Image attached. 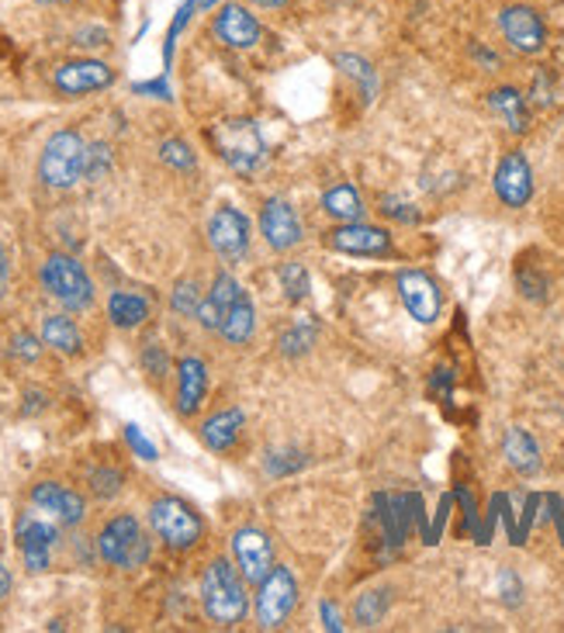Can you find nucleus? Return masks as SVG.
Wrapping results in <instances>:
<instances>
[{"mask_svg":"<svg viewBox=\"0 0 564 633\" xmlns=\"http://www.w3.org/2000/svg\"><path fill=\"white\" fill-rule=\"evenodd\" d=\"M498 585H503V599H506L509 606H516V602H519V592H523V588H519V578H516L513 572H503V575H498Z\"/></svg>","mask_w":564,"mask_h":633,"instance_id":"79ce46f5","label":"nucleus"},{"mask_svg":"<svg viewBox=\"0 0 564 633\" xmlns=\"http://www.w3.org/2000/svg\"><path fill=\"white\" fill-rule=\"evenodd\" d=\"M215 4V0H194V8H202V11H208Z\"/></svg>","mask_w":564,"mask_h":633,"instance_id":"8fccbe9b","label":"nucleus"},{"mask_svg":"<svg viewBox=\"0 0 564 633\" xmlns=\"http://www.w3.org/2000/svg\"><path fill=\"white\" fill-rule=\"evenodd\" d=\"M97 551L115 567H142L153 554V543L142 533L136 516H115L97 537Z\"/></svg>","mask_w":564,"mask_h":633,"instance_id":"39448f33","label":"nucleus"},{"mask_svg":"<svg viewBox=\"0 0 564 633\" xmlns=\"http://www.w3.org/2000/svg\"><path fill=\"white\" fill-rule=\"evenodd\" d=\"M38 350H42V346H38V339L32 336V333H18L14 339H11V354L18 357V360H38Z\"/></svg>","mask_w":564,"mask_h":633,"instance_id":"4c0bfd02","label":"nucleus"},{"mask_svg":"<svg viewBox=\"0 0 564 633\" xmlns=\"http://www.w3.org/2000/svg\"><path fill=\"white\" fill-rule=\"evenodd\" d=\"M471 53H474V59H482L485 62V67H498V56L495 53H488V49H482V46H471Z\"/></svg>","mask_w":564,"mask_h":633,"instance_id":"c03bdc74","label":"nucleus"},{"mask_svg":"<svg viewBox=\"0 0 564 633\" xmlns=\"http://www.w3.org/2000/svg\"><path fill=\"white\" fill-rule=\"evenodd\" d=\"M498 28H503V38L519 56H537L548 46V25L530 4H509L498 11Z\"/></svg>","mask_w":564,"mask_h":633,"instance_id":"6e6552de","label":"nucleus"},{"mask_svg":"<svg viewBox=\"0 0 564 633\" xmlns=\"http://www.w3.org/2000/svg\"><path fill=\"white\" fill-rule=\"evenodd\" d=\"M250 4H256V8H264V11H277V8H288L291 0H250Z\"/></svg>","mask_w":564,"mask_h":633,"instance_id":"a18cd8bd","label":"nucleus"},{"mask_svg":"<svg viewBox=\"0 0 564 633\" xmlns=\"http://www.w3.org/2000/svg\"><path fill=\"white\" fill-rule=\"evenodd\" d=\"M322 208L325 215L339 218V222H360L364 218V198L354 184H336L322 194Z\"/></svg>","mask_w":564,"mask_h":633,"instance_id":"5701e85b","label":"nucleus"},{"mask_svg":"<svg viewBox=\"0 0 564 633\" xmlns=\"http://www.w3.org/2000/svg\"><path fill=\"white\" fill-rule=\"evenodd\" d=\"M83 163H87V142L80 139V133H56L46 142V149H42L38 177L42 184L67 191L83 177Z\"/></svg>","mask_w":564,"mask_h":633,"instance_id":"7ed1b4c3","label":"nucleus"},{"mask_svg":"<svg viewBox=\"0 0 564 633\" xmlns=\"http://www.w3.org/2000/svg\"><path fill=\"white\" fill-rule=\"evenodd\" d=\"M277 277H280V288H285V295H288L291 301H301V298L309 295V288H312L306 264H285Z\"/></svg>","mask_w":564,"mask_h":633,"instance_id":"c756f323","label":"nucleus"},{"mask_svg":"<svg viewBox=\"0 0 564 633\" xmlns=\"http://www.w3.org/2000/svg\"><path fill=\"white\" fill-rule=\"evenodd\" d=\"M53 543H56V527H49L46 519H38L35 513H25L18 519V548L25 554L28 572H46Z\"/></svg>","mask_w":564,"mask_h":633,"instance_id":"dca6fc26","label":"nucleus"},{"mask_svg":"<svg viewBox=\"0 0 564 633\" xmlns=\"http://www.w3.org/2000/svg\"><path fill=\"white\" fill-rule=\"evenodd\" d=\"M53 83L59 94L80 97V94H94V91H104V87H112L115 70L101 59H73V62H62L53 73Z\"/></svg>","mask_w":564,"mask_h":633,"instance_id":"9b49d317","label":"nucleus"},{"mask_svg":"<svg viewBox=\"0 0 564 633\" xmlns=\"http://www.w3.org/2000/svg\"><path fill=\"white\" fill-rule=\"evenodd\" d=\"M107 315L118 325V330H136L149 319V301L136 291H115L107 301Z\"/></svg>","mask_w":564,"mask_h":633,"instance_id":"b1692460","label":"nucleus"},{"mask_svg":"<svg viewBox=\"0 0 564 633\" xmlns=\"http://www.w3.org/2000/svg\"><path fill=\"white\" fill-rule=\"evenodd\" d=\"M170 304H173V312L177 315H198V309H202V291H198V284L194 280H181L177 288H173V298H170Z\"/></svg>","mask_w":564,"mask_h":633,"instance_id":"7c9ffc66","label":"nucleus"},{"mask_svg":"<svg viewBox=\"0 0 564 633\" xmlns=\"http://www.w3.org/2000/svg\"><path fill=\"white\" fill-rule=\"evenodd\" d=\"M381 205H384V215L399 218V222H408V226H416V222H419V211L412 208V205H405V202H399V198H384Z\"/></svg>","mask_w":564,"mask_h":633,"instance_id":"ea45409f","label":"nucleus"},{"mask_svg":"<svg viewBox=\"0 0 564 633\" xmlns=\"http://www.w3.org/2000/svg\"><path fill=\"white\" fill-rule=\"evenodd\" d=\"M125 440H128V447H133V450L142 457V461H157V457H160V453H157V447L149 444L146 436L139 433V426H133V423L125 426Z\"/></svg>","mask_w":564,"mask_h":633,"instance_id":"e433bc0d","label":"nucleus"},{"mask_svg":"<svg viewBox=\"0 0 564 633\" xmlns=\"http://www.w3.org/2000/svg\"><path fill=\"white\" fill-rule=\"evenodd\" d=\"M11 592V575L4 572V567H0V599H4Z\"/></svg>","mask_w":564,"mask_h":633,"instance_id":"de8ad7c7","label":"nucleus"},{"mask_svg":"<svg viewBox=\"0 0 564 633\" xmlns=\"http://www.w3.org/2000/svg\"><path fill=\"white\" fill-rule=\"evenodd\" d=\"M336 67L346 73V77H354L357 83H360V94H364V101H375V94H378V70L367 62L364 56H354V53H339L336 56Z\"/></svg>","mask_w":564,"mask_h":633,"instance_id":"cd10ccee","label":"nucleus"},{"mask_svg":"<svg viewBox=\"0 0 564 633\" xmlns=\"http://www.w3.org/2000/svg\"><path fill=\"white\" fill-rule=\"evenodd\" d=\"M42 4H67V0H42Z\"/></svg>","mask_w":564,"mask_h":633,"instance_id":"3c124183","label":"nucleus"},{"mask_svg":"<svg viewBox=\"0 0 564 633\" xmlns=\"http://www.w3.org/2000/svg\"><path fill=\"white\" fill-rule=\"evenodd\" d=\"M122 485H125V477L115 468H94L91 471V492L97 498H115L122 492Z\"/></svg>","mask_w":564,"mask_h":633,"instance_id":"2f4dec72","label":"nucleus"},{"mask_svg":"<svg viewBox=\"0 0 564 633\" xmlns=\"http://www.w3.org/2000/svg\"><path fill=\"white\" fill-rule=\"evenodd\" d=\"M160 160L173 170H194V152L184 139H166L160 146Z\"/></svg>","mask_w":564,"mask_h":633,"instance_id":"473e14b6","label":"nucleus"},{"mask_svg":"<svg viewBox=\"0 0 564 633\" xmlns=\"http://www.w3.org/2000/svg\"><path fill=\"white\" fill-rule=\"evenodd\" d=\"M32 506L38 513H46L59 522H67V527H77V522L87 516V502L83 495L70 492V488H62L56 482H42L32 488Z\"/></svg>","mask_w":564,"mask_h":633,"instance_id":"f3484780","label":"nucleus"},{"mask_svg":"<svg viewBox=\"0 0 564 633\" xmlns=\"http://www.w3.org/2000/svg\"><path fill=\"white\" fill-rule=\"evenodd\" d=\"M298 606V582L291 567L274 564L264 582H256V623L264 630L285 626L291 609Z\"/></svg>","mask_w":564,"mask_h":633,"instance_id":"0eeeda50","label":"nucleus"},{"mask_svg":"<svg viewBox=\"0 0 564 633\" xmlns=\"http://www.w3.org/2000/svg\"><path fill=\"white\" fill-rule=\"evenodd\" d=\"M232 554H235V564H240V572L246 582H264L274 567V543L264 530H240L232 537Z\"/></svg>","mask_w":564,"mask_h":633,"instance_id":"2eb2a0df","label":"nucleus"},{"mask_svg":"<svg viewBox=\"0 0 564 633\" xmlns=\"http://www.w3.org/2000/svg\"><path fill=\"white\" fill-rule=\"evenodd\" d=\"M215 38L229 49H253L260 42V21L243 4H226L215 14Z\"/></svg>","mask_w":564,"mask_h":633,"instance_id":"a211bd4d","label":"nucleus"},{"mask_svg":"<svg viewBox=\"0 0 564 633\" xmlns=\"http://www.w3.org/2000/svg\"><path fill=\"white\" fill-rule=\"evenodd\" d=\"M253 330H256V312H253V301H250L246 291H243L240 301H235L232 309L226 312L219 333H222L232 346H243V343L253 339Z\"/></svg>","mask_w":564,"mask_h":633,"instance_id":"393cba45","label":"nucleus"},{"mask_svg":"<svg viewBox=\"0 0 564 633\" xmlns=\"http://www.w3.org/2000/svg\"><path fill=\"white\" fill-rule=\"evenodd\" d=\"M177 412L181 416H194L205 402V391H208V367L198 357H184L177 367Z\"/></svg>","mask_w":564,"mask_h":633,"instance_id":"aec40b11","label":"nucleus"},{"mask_svg":"<svg viewBox=\"0 0 564 633\" xmlns=\"http://www.w3.org/2000/svg\"><path fill=\"white\" fill-rule=\"evenodd\" d=\"M492 187L506 208H523L533 198V170L523 152H506V157L498 160Z\"/></svg>","mask_w":564,"mask_h":633,"instance_id":"f8f14e48","label":"nucleus"},{"mask_svg":"<svg viewBox=\"0 0 564 633\" xmlns=\"http://www.w3.org/2000/svg\"><path fill=\"white\" fill-rule=\"evenodd\" d=\"M384 609H388V592H367L357 602V620L364 626H375L384 617Z\"/></svg>","mask_w":564,"mask_h":633,"instance_id":"f704fd0d","label":"nucleus"},{"mask_svg":"<svg viewBox=\"0 0 564 633\" xmlns=\"http://www.w3.org/2000/svg\"><path fill=\"white\" fill-rule=\"evenodd\" d=\"M202 606H205L208 620L219 623V626L243 623L246 609H250V599H246L243 578L235 575V567L226 557L208 564V572L202 578Z\"/></svg>","mask_w":564,"mask_h":633,"instance_id":"f257e3e1","label":"nucleus"},{"mask_svg":"<svg viewBox=\"0 0 564 633\" xmlns=\"http://www.w3.org/2000/svg\"><path fill=\"white\" fill-rule=\"evenodd\" d=\"M488 107L506 122V128L513 136H523L530 128V107H527V97L516 91V87H495L488 94Z\"/></svg>","mask_w":564,"mask_h":633,"instance_id":"412c9836","label":"nucleus"},{"mask_svg":"<svg viewBox=\"0 0 564 633\" xmlns=\"http://www.w3.org/2000/svg\"><path fill=\"white\" fill-rule=\"evenodd\" d=\"M42 284H46V291L59 304H67L70 312H83V309H91V304H94L91 277H87V271L67 253H53L46 264H42Z\"/></svg>","mask_w":564,"mask_h":633,"instance_id":"20e7f679","label":"nucleus"},{"mask_svg":"<svg viewBox=\"0 0 564 633\" xmlns=\"http://www.w3.org/2000/svg\"><path fill=\"white\" fill-rule=\"evenodd\" d=\"M149 522H153L157 537L173 551H191L205 533L198 513H194L187 502L173 498V495L157 498L153 506H149Z\"/></svg>","mask_w":564,"mask_h":633,"instance_id":"423d86ee","label":"nucleus"},{"mask_svg":"<svg viewBox=\"0 0 564 633\" xmlns=\"http://www.w3.org/2000/svg\"><path fill=\"white\" fill-rule=\"evenodd\" d=\"M315 339H319V325L315 322H298L295 330H288L285 336H280V354H285V357H301V354L312 350Z\"/></svg>","mask_w":564,"mask_h":633,"instance_id":"c85d7f7f","label":"nucleus"},{"mask_svg":"<svg viewBox=\"0 0 564 633\" xmlns=\"http://www.w3.org/2000/svg\"><path fill=\"white\" fill-rule=\"evenodd\" d=\"M243 429V412L240 408H229V412H219V416H211L205 426H202V440L211 447V450H229L235 444V436Z\"/></svg>","mask_w":564,"mask_h":633,"instance_id":"bb28decb","label":"nucleus"},{"mask_svg":"<svg viewBox=\"0 0 564 633\" xmlns=\"http://www.w3.org/2000/svg\"><path fill=\"white\" fill-rule=\"evenodd\" d=\"M325 243L346 256H388L392 253V235L378 226H364V222H343L339 229L325 232Z\"/></svg>","mask_w":564,"mask_h":633,"instance_id":"ddd939ff","label":"nucleus"},{"mask_svg":"<svg viewBox=\"0 0 564 633\" xmlns=\"http://www.w3.org/2000/svg\"><path fill=\"white\" fill-rule=\"evenodd\" d=\"M503 457L516 474H537L540 471V447L527 429H506L503 436Z\"/></svg>","mask_w":564,"mask_h":633,"instance_id":"4be33fe9","label":"nucleus"},{"mask_svg":"<svg viewBox=\"0 0 564 633\" xmlns=\"http://www.w3.org/2000/svg\"><path fill=\"white\" fill-rule=\"evenodd\" d=\"M107 166H112V149H107L104 142H94L87 146V163H83V177L87 181H101Z\"/></svg>","mask_w":564,"mask_h":633,"instance_id":"72a5a7b5","label":"nucleus"},{"mask_svg":"<svg viewBox=\"0 0 564 633\" xmlns=\"http://www.w3.org/2000/svg\"><path fill=\"white\" fill-rule=\"evenodd\" d=\"M4 288H8V253L0 246V295H4Z\"/></svg>","mask_w":564,"mask_h":633,"instance_id":"49530a36","label":"nucleus"},{"mask_svg":"<svg viewBox=\"0 0 564 633\" xmlns=\"http://www.w3.org/2000/svg\"><path fill=\"white\" fill-rule=\"evenodd\" d=\"M240 295H243V288H240V280H235L232 274H219L211 280V291H208V298H202V309H198V319L205 330H215L219 333L222 330V319H226V312L232 309L235 301H240Z\"/></svg>","mask_w":564,"mask_h":633,"instance_id":"6ab92c4d","label":"nucleus"},{"mask_svg":"<svg viewBox=\"0 0 564 633\" xmlns=\"http://www.w3.org/2000/svg\"><path fill=\"white\" fill-rule=\"evenodd\" d=\"M42 343L53 346L59 354H80L83 350V336L77 330V322L67 315H49L42 322Z\"/></svg>","mask_w":564,"mask_h":633,"instance_id":"a878e982","label":"nucleus"},{"mask_svg":"<svg viewBox=\"0 0 564 633\" xmlns=\"http://www.w3.org/2000/svg\"><path fill=\"white\" fill-rule=\"evenodd\" d=\"M142 364L149 367V375H157V378H163V375H166V354L160 350L157 343L149 346V350L142 354Z\"/></svg>","mask_w":564,"mask_h":633,"instance_id":"a19ab883","label":"nucleus"},{"mask_svg":"<svg viewBox=\"0 0 564 633\" xmlns=\"http://www.w3.org/2000/svg\"><path fill=\"white\" fill-rule=\"evenodd\" d=\"M554 77H551V70L548 67H540L537 73H533V83H530V101L537 104V107H551L554 104Z\"/></svg>","mask_w":564,"mask_h":633,"instance_id":"c9c22d12","label":"nucleus"},{"mask_svg":"<svg viewBox=\"0 0 564 633\" xmlns=\"http://www.w3.org/2000/svg\"><path fill=\"white\" fill-rule=\"evenodd\" d=\"M208 142L222 157V163H229L235 173H253L267 163V142L260 136V125L253 118L219 122L208 133Z\"/></svg>","mask_w":564,"mask_h":633,"instance_id":"f03ea898","label":"nucleus"},{"mask_svg":"<svg viewBox=\"0 0 564 633\" xmlns=\"http://www.w3.org/2000/svg\"><path fill=\"white\" fill-rule=\"evenodd\" d=\"M42 405H46V399H42V395H35V391H32V395H28V405H25V412L32 416V412H35V408H42Z\"/></svg>","mask_w":564,"mask_h":633,"instance_id":"09e8293b","label":"nucleus"},{"mask_svg":"<svg viewBox=\"0 0 564 633\" xmlns=\"http://www.w3.org/2000/svg\"><path fill=\"white\" fill-rule=\"evenodd\" d=\"M399 298L405 304V312L423 322V325H433L440 319V309H444V298H440V288L437 280L423 271H402L399 274Z\"/></svg>","mask_w":564,"mask_h":633,"instance_id":"9d476101","label":"nucleus"},{"mask_svg":"<svg viewBox=\"0 0 564 633\" xmlns=\"http://www.w3.org/2000/svg\"><path fill=\"white\" fill-rule=\"evenodd\" d=\"M260 232H264L267 246L277 253H288L301 243V218L295 211L291 202L285 198H271L260 211Z\"/></svg>","mask_w":564,"mask_h":633,"instance_id":"4468645a","label":"nucleus"},{"mask_svg":"<svg viewBox=\"0 0 564 633\" xmlns=\"http://www.w3.org/2000/svg\"><path fill=\"white\" fill-rule=\"evenodd\" d=\"M208 243L229 264L243 260L250 250V218L235 208H219L208 222Z\"/></svg>","mask_w":564,"mask_h":633,"instance_id":"1a4fd4ad","label":"nucleus"},{"mask_svg":"<svg viewBox=\"0 0 564 633\" xmlns=\"http://www.w3.org/2000/svg\"><path fill=\"white\" fill-rule=\"evenodd\" d=\"M516 280H519V288H523V295L533 298V301H540V298L548 295V280H544V277H537L533 271H519Z\"/></svg>","mask_w":564,"mask_h":633,"instance_id":"58836bf2","label":"nucleus"},{"mask_svg":"<svg viewBox=\"0 0 564 633\" xmlns=\"http://www.w3.org/2000/svg\"><path fill=\"white\" fill-rule=\"evenodd\" d=\"M319 613H322L325 626H330L333 633H339V630H343V623H339V617H336V609H333V602H319Z\"/></svg>","mask_w":564,"mask_h":633,"instance_id":"37998d69","label":"nucleus"}]
</instances>
